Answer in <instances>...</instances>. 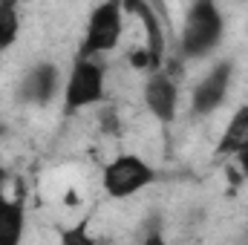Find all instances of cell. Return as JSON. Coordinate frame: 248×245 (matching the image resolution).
<instances>
[{
    "mask_svg": "<svg viewBox=\"0 0 248 245\" xmlns=\"http://www.w3.org/2000/svg\"><path fill=\"white\" fill-rule=\"evenodd\" d=\"M248 144V104L246 107H240L228 124H225V130H222V136H219V144H217V153L219 156H237L243 147Z\"/></svg>",
    "mask_w": 248,
    "mask_h": 245,
    "instance_id": "9c48e42d",
    "label": "cell"
},
{
    "mask_svg": "<svg viewBox=\"0 0 248 245\" xmlns=\"http://www.w3.org/2000/svg\"><path fill=\"white\" fill-rule=\"evenodd\" d=\"M234 165H237V170H240V173L248 179V144L240 150V153H237V156H234Z\"/></svg>",
    "mask_w": 248,
    "mask_h": 245,
    "instance_id": "5bb4252c",
    "label": "cell"
},
{
    "mask_svg": "<svg viewBox=\"0 0 248 245\" xmlns=\"http://www.w3.org/2000/svg\"><path fill=\"white\" fill-rule=\"evenodd\" d=\"M153 179H156V170L136 153L116 156L101 170V184H104L107 196H113V199H130L139 190H144L147 184H153Z\"/></svg>",
    "mask_w": 248,
    "mask_h": 245,
    "instance_id": "277c9868",
    "label": "cell"
},
{
    "mask_svg": "<svg viewBox=\"0 0 248 245\" xmlns=\"http://www.w3.org/2000/svg\"><path fill=\"white\" fill-rule=\"evenodd\" d=\"M26 231V208L23 199H9L0 214V245H20Z\"/></svg>",
    "mask_w": 248,
    "mask_h": 245,
    "instance_id": "30bf717a",
    "label": "cell"
},
{
    "mask_svg": "<svg viewBox=\"0 0 248 245\" xmlns=\"http://www.w3.org/2000/svg\"><path fill=\"white\" fill-rule=\"evenodd\" d=\"M222 35H225V17L219 6L211 0H199L185 12L179 32V55L187 61L208 58L222 44Z\"/></svg>",
    "mask_w": 248,
    "mask_h": 245,
    "instance_id": "6da1fadb",
    "label": "cell"
},
{
    "mask_svg": "<svg viewBox=\"0 0 248 245\" xmlns=\"http://www.w3.org/2000/svg\"><path fill=\"white\" fill-rule=\"evenodd\" d=\"M124 12L141 17L144 32H147V46H144V52H147V58H150V72H159V63L165 58V38H162V26H159L156 12H153L147 3H124Z\"/></svg>",
    "mask_w": 248,
    "mask_h": 245,
    "instance_id": "ba28073f",
    "label": "cell"
},
{
    "mask_svg": "<svg viewBox=\"0 0 248 245\" xmlns=\"http://www.w3.org/2000/svg\"><path fill=\"white\" fill-rule=\"evenodd\" d=\"M231 75H234V63L231 61H217L193 87L190 92V110L196 116H211L214 110L222 107L228 87H231Z\"/></svg>",
    "mask_w": 248,
    "mask_h": 245,
    "instance_id": "5b68a950",
    "label": "cell"
},
{
    "mask_svg": "<svg viewBox=\"0 0 248 245\" xmlns=\"http://www.w3.org/2000/svg\"><path fill=\"white\" fill-rule=\"evenodd\" d=\"M20 35V9L15 0H0V52L15 46Z\"/></svg>",
    "mask_w": 248,
    "mask_h": 245,
    "instance_id": "8fae6325",
    "label": "cell"
},
{
    "mask_svg": "<svg viewBox=\"0 0 248 245\" xmlns=\"http://www.w3.org/2000/svg\"><path fill=\"white\" fill-rule=\"evenodd\" d=\"M61 245H95V243L84 228H69V231H63Z\"/></svg>",
    "mask_w": 248,
    "mask_h": 245,
    "instance_id": "7c38bea8",
    "label": "cell"
},
{
    "mask_svg": "<svg viewBox=\"0 0 248 245\" xmlns=\"http://www.w3.org/2000/svg\"><path fill=\"white\" fill-rule=\"evenodd\" d=\"M6 205H9V199H6V170L0 168V214H3Z\"/></svg>",
    "mask_w": 248,
    "mask_h": 245,
    "instance_id": "9a60e30c",
    "label": "cell"
},
{
    "mask_svg": "<svg viewBox=\"0 0 248 245\" xmlns=\"http://www.w3.org/2000/svg\"><path fill=\"white\" fill-rule=\"evenodd\" d=\"M139 245H168V243H165V231H162L159 225H153V228L144 234V240H141Z\"/></svg>",
    "mask_w": 248,
    "mask_h": 245,
    "instance_id": "4fadbf2b",
    "label": "cell"
},
{
    "mask_svg": "<svg viewBox=\"0 0 248 245\" xmlns=\"http://www.w3.org/2000/svg\"><path fill=\"white\" fill-rule=\"evenodd\" d=\"M107 92V69L101 58H75L63 81V113H78L104 101Z\"/></svg>",
    "mask_w": 248,
    "mask_h": 245,
    "instance_id": "7a4b0ae2",
    "label": "cell"
},
{
    "mask_svg": "<svg viewBox=\"0 0 248 245\" xmlns=\"http://www.w3.org/2000/svg\"><path fill=\"white\" fill-rule=\"evenodd\" d=\"M58 90H61V72L49 61L35 63L20 81V98L29 104H49Z\"/></svg>",
    "mask_w": 248,
    "mask_h": 245,
    "instance_id": "52a82bcc",
    "label": "cell"
},
{
    "mask_svg": "<svg viewBox=\"0 0 248 245\" xmlns=\"http://www.w3.org/2000/svg\"><path fill=\"white\" fill-rule=\"evenodd\" d=\"M144 104L162 124H170L176 119V110H179V84H176V78H170L165 69L150 72V78L144 84Z\"/></svg>",
    "mask_w": 248,
    "mask_h": 245,
    "instance_id": "8992f818",
    "label": "cell"
},
{
    "mask_svg": "<svg viewBox=\"0 0 248 245\" xmlns=\"http://www.w3.org/2000/svg\"><path fill=\"white\" fill-rule=\"evenodd\" d=\"M124 15H127L124 12V3H119V0L98 3L90 12V20H87V32H84L78 58H101V55L113 52L119 46V41H122Z\"/></svg>",
    "mask_w": 248,
    "mask_h": 245,
    "instance_id": "3957f363",
    "label": "cell"
}]
</instances>
